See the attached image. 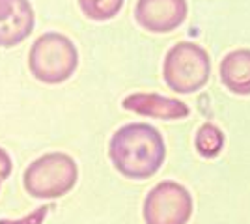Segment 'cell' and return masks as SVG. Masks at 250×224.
Returning <instances> with one entry per match:
<instances>
[{
  "label": "cell",
  "mask_w": 250,
  "mask_h": 224,
  "mask_svg": "<svg viewBox=\"0 0 250 224\" xmlns=\"http://www.w3.org/2000/svg\"><path fill=\"white\" fill-rule=\"evenodd\" d=\"M220 79L233 94H250V51L239 49L224 56L220 64Z\"/></svg>",
  "instance_id": "9c48e42d"
},
{
  "label": "cell",
  "mask_w": 250,
  "mask_h": 224,
  "mask_svg": "<svg viewBox=\"0 0 250 224\" xmlns=\"http://www.w3.org/2000/svg\"><path fill=\"white\" fill-rule=\"evenodd\" d=\"M124 6V0H79V8L92 21H108L116 17Z\"/></svg>",
  "instance_id": "30bf717a"
},
{
  "label": "cell",
  "mask_w": 250,
  "mask_h": 224,
  "mask_svg": "<svg viewBox=\"0 0 250 224\" xmlns=\"http://www.w3.org/2000/svg\"><path fill=\"white\" fill-rule=\"evenodd\" d=\"M36 15L30 0H0V47H15L30 38Z\"/></svg>",
  "instance_id": "52a82bcc"
},
{
  "label": "cell",
  "mask_w": 250,
  "mask_h": 224,
  "mask_svg": "<svg viewBox=\"0 0 250 224\" xmlns=\"http://www.w3.org/2000/svg\"><path fill=\"white\" fill-rule=\"evenodd\" d=\"M122 107L142 114V116H153L159 120H179L188 116V107L179 99H170L157 94H133L122 101Z\"/></svg>",
  "instance_id": "ba28073f"
},
{
  "label": "cell",
  "mask_w": 250,
  "mask_h": 224,
  "mask_svg": "<svg viewBox=\"0 0 250 224\" xmlns=\"http://www.w3.org/2000/svg\"><path fill=\"white\" fill-rule=\"evenodd\" d=\"M79 65L75 43L58 32H45L32 43L28 67L34 79L45 84H60L71 79Z\"/></svg>",
  "instance_id": "7a4b0ae2"
},
{
  "label": "cell",
  "mask_w": 250,
  "mask_h": 224,
  "mask_svg": "<svg viewBox=\"0 0 250 224\" xmlns=\"http://www.w3.org/2000/svg\"><path fill=\"white\" fill-rule=\"evenodd\" d=\"M108 155L122 176L147 180L163 166L167 148L155 127L147 123H127L112 135Z\"/></svg>",
  "instance_id": "6da1fadb"
},
{
  "label": "cell",
  "mask_w": 250,
  "mask_h": 224,
  "mask_svg": "<svg viewBox=\"0 0 250 224\" xmlns=\"http://www.w3.org/2000/svg\"><path fill=\"white\" fill-rule=\"evenodd\" d=\"M11 168H13V163H11L10 153L4 148H0V182H4V180L10 178Z\"/></svg>",
  "instance_id": "4fadbf2b"
},
{
  "label": "cell",
  "mask_w": 250,
  "mask_h": 224,
  "mask_svg": "<svg viewBox=\"0 0 250 224\" xmlns=\"http://www.w3.org/2000/svg\"><path fill=\"white\" fill-rule=\"evenodd\" d=\"M77 180V163L62 151L45 153L32 161L22 176L26 192L40 200H54L67 194L75 187Z\"/></svg>",
  "instance_id": "3957f363"
},
{
  "label": "cell",
  "mask_w": 250,
  "mask_h": 224,
  "mask_svg": "<svg viewBox=\"0 0 250 224\" xmlns=\"http://www.w3.org/2000/svg\"><path fill=\"white\" fill-rule=\"evenodd\" d=\"M187 17L185 0H138L135 8L136 22L149 32L176 30Z\"/></svg>",
  "instance_id": "8992f818"
},
{
  "label": "cell",
  "mask_w": 250,
  "mask_h": 224,
  "mask_svg": "<svg viewBox=\"0 0 250 224\" xmlns=\"http://www.w3.org/2000/svg\"><path fill=\"white\" fill-rule=\"evenodd\" d=\"M49 209H51V205H42L32 215H28L26 219H21V221H0V224H42Z\"/></svg>",
  "instance_id": "7c38bea8"
},
{
  "label": "cell",
  "mask_w": 250,
  "mask_h": 224,
  "mask_svg": "<svg viewBox=\"0 0 250 224\" xmlns=\"http://www.w3.org/2000/svg\"><path fill=\"white\" fill-rule=\"evenodd\" d=\"M192 215L190 192L176 182L155 185L144 202L146 224H187Z\"/></svg>",
  "instance_id": "5b68a950"
},
{
  "label": "cell",
  "mask_w": 250,
  "mask_h": 224,
  "mask_svg": "<svg viewBox=\"0 0 250 224\" xmlns=\"http://www.w3.org/2000/svg\"><path fill=\"white\" fill-rule=\"evenodd\" d=\"M165 81L177 94H192L206 86L211 73L209 54L196 43L181 41L165 58Z\"/></svg>",
  "instance_id": "277c9868"
},
{
  "label": "cell",
  "mask_w": 250,
  "mask_h": 224,
  "mask_svg": "<svg viewBox=\"0 0 250 224\" xmlns=\"http://www.w3.org/2000/svg\"><path fill=\"white\" fill-rule=\"evenodd\" d=\"M224 146V135L217 125L206 123L196 133V149L204 157H215L219 155Z\"/></svg>",
  "instance_id": "8fae6325"
}]
</instances>
